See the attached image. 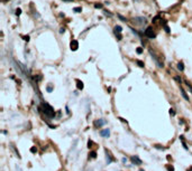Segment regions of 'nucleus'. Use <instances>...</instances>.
Instances as JSON below:
<instances>
[{"label": "nucleus", "mask_w": 192, "mask_h": 171, "mask_svg": "<svg viewBox=\"0 0 192 171\" xmlns=\"http://www.w3.org/2000/svg\"><path fill=\"white\" fill-rule=\"evenodd\" d=\"M42 107H43V110H44L43 112L45 113V115L46 116H48V117L55 116V112H54V110H53V107H52L51 105H48L47 103H43Z\"/></svg>", "instance_id": "obj_1"}, {"label": "nucleus", "mask_w": 192, "mask_h": 171, "mask_svg": "<svg viewBox=\"0 0 192 171\" xmlns=\"http://www.w3.org/2000/svg\"><path fill=\"white\" fill-rule=\"evenodd\" d=\"M144 34H145V36L149 39H154L155 37H156V34H155V31H154V29L152 28V27H147Z\"/></svg>", "instance_id": "obj_2"}, {"label": "nucleus", "mask_w": 192, "mask_h": 171, "mask_svg": "<svg viewBox=\"0 0 192 171\" xmlns=\"http://www.w3.org/2000/svg\"><path fill=\"white\" fill-rule=\"evenodd\" d=\"M70 47H71V50L75 51L79 48V43H78V40H72L71 43H70Z\"/></svg>", "instance_id": "obj_3"}, {"label": "nucleus", "mask_w": 192, "mask_h": 171, "mask_svg": "<svg viewBox=\"0 0 192 171\" xmlns=\"http://www.w3.org/2000/svg\"><path fill=\"white\" fill-rule=\"evenodd\" d=\"M130 161H132L134 164H137V166H141L142 163H143V162H142V160L138 158L137 155H135V157H132V158H130Z\"/></svg>", "instance_id": "obj_4"}, {"label": "nucleus", "mask_w": 192, "mask_h": 171, "mask_svg": "<svg viewBox=\"0 0 192 171\" xmlns=\"http://www.w3.org/2000/svg\"><path fill=\"white\" fill-rule=\"evenodd\" d=\"M135 21H136L137 25H143V24L146 22V19L144 17H136V18H134V22Z\"/></svg>", "instance_id": "obj_5"}, {"label": "nucleus", "mask_w": 192, "mask_h": 171, "mask_svg": "<svg viewBox=\"0 0 192 171\" xmlns=\"http://www.w3.org/2000/svg\"><path fill=\"white\" fill-rule=\"evenodd\" d=\"M106 153H107V163H108V164H110L111 162H114V161H115V159L112 158V155L110 154V152H109L108 150H106Z\"/></svg>", "instance_id": "obj_6"}, {"label": "nucleus", "mask_w": 192, "mask_h": 171, "mask_svg": "<svg viewBox=\"0 0 192 171\" xmlns=\"http://www.w3.org/2000/svg\"><path fill=\"white\" fill-rule=\"evenodd\" d=\"M100 135H101V137H105V138H108L109 135H110V131H109V129H105V130H102V131H100Z\"/></svg>", "instance_id": "obj_7"}, {"label": "nucleus", "mask_w": 192, "mask_h": 171, "mask_svg": "<svg viewBox=\"0 0 192 171\" xmlns=\"http://www.w3.org/2000/svg\"><path fill=\"white\" fill-rule=\"evenodd\" d=\"M180 91H181V93H182V96L184 97V100H185V101H189V96L187 95V93H185V91H184V88L182 87V86H180Z\"/></svg>", "instance_id": "obj_8"}, {"label": "nucleus", "mask_w": 192, "mask_h": 171, "mask_svg": "<svg viewBox=\"0 0 192 171\" xmlns=\"http://www.w3.org/2000/svg\"><path fill=\"white\" fill-rule=\"evenodd\" d=\"M103 124H105V121H102V120H97L96 122H94V126H96V128H100V126H102Z\"/></svg>", "instance_id": "obj_9"}, {"label": "nucleus", "mask_w": 192, "mask_h": 171, "mask_svg": "<svg viewBox=\"0 0 192 171\" xmlns=\"http://www.w3.org/2000/svg\"><path fill=\"white\" fill-rule=\"evenodd\" d=\"M77 87L78 90H83V83L80 79H77Z\"/></svg>", "instance_id": "obj_10"}, {"label": "nucleus", "mask_w": 192, "mask_h": 171, "mask_svg": "<svg viewBox=\"0 0 192 171\" xmlns=\"http://www.w3.org/2000/svg\"><path fill=\"white\" fill-rule=\"evenodd\" d=\"M121 30H123V28H121V26H119V25L115 26V28H114V31H115V33H121Z\"/></svg>", "instance_id": "obj_11"}, {"label": "nucleus", "mask_w": 192, "mask_h": 171, "mask_svg": "<svg viewBox=\"0 0 192 171\" xmlns=\"http://www.w3.org/2000/svg\"><path fill=\"white\" fill-rule=\"evenodd\" d=\"M89 155H90V158L91 159H96L97 158V152H96V151H91L89 153Z\"/></svg>", "instance_id": "obj_12"}, {"label": "nucleus", "mask_w": 192, "mask_h": 171, "mask_svg": "<svg viewBox=\"0 0 192 171\" xmlns=\"http://www.w3.org/2000/svg\"><path fill=\"white\" fill-rule=\"evenodd\" d=\"M178 68H179L181 72H182V71H184V65H183V63H182V62H180L179 64H178Z\"/></svg>", "instance_id": "obj_13"}, {"label": "nucleus", "mask_w": 192, "mask_h": 171, "mask_svg": "<svg viewBox=\"0 0 192 171\" xmlns=\"http://www.w3.org/2000/svg\"><path fill=\"white\" fill-rule=\"evenodd\" d=\"M115 35H116V37H117L118 40H121V39H123V35H121V33H115Z\"/></svg>", "instance_id": "obj_14"}, {"label": "nucleus", "mask_w": 192, "mask_h": 171, "mask_svg": "<svg viewBox=\"0 0 192 171\" xmlns=\"http://www.w3.org/2000/svg\"><path fill=\"white\" fill-rule=\"evenodd\" d=\"M185 85L188 86V87H189V90L191 91V93H192V84H191V83H189V82L187 81V82H185Z\"/></svg>", "instance_id": "obj_15"}, {"label": "nucleus", "mask_w": 192, "mask_h": 171, "mask_svg": "<svg viewBox=\"0 0 192 171\" xmlns=\"http://www.w3.org/2000/svg\"><path fill=\"white\" fill-rule=\"evenodd\" d=\"M73 10H74L75 13H81V11H82V8H81V7H75V8L73 9Z\"/></svg>", "instance_id": "obj_16"}, {"label": "nucleus", "mask_w": 192, "mask_h": 171, "mask_svg": "<svg viewBox=\"0 0 192 171\" xmlns=\"http://www.w3.org/2000/svg\"><path fill=\"white\" fill-rule=\"evenodd\" d=\"M136 63H137V65H138L139 67H144V63H143V62H141V60H136Z\"/></svg>", "instance_id": "obj_17"}, {"label": "nucleus", "mask_w": 192, "mask_h": 171, "mask_svg": "<svg viewBox=\"0 0 192 171\" xmlns=\"http://www.w3.org/2000/svg\"><path fill=\"white\" fill-rule=\"evenodd\" d=\"M136 53L141 55L142 53H143V47H138V48H137V49H136Z\"/></svg>", "instance_id": "obj_18"}, {"label": "nucleus", "mask_w": 192, "mask_h": 171, "mask_svg": "<svg viewBox=\"0 0 192 171\" xmlns=\"http://www.w3.org/2000/svg\"><path fill=\"white\" fill-rule=\"evenodd\" d=\"M94 7H96L97 9H101L103 6H102V4H94Z\"/></svg>", "instance_id": "obj_19"}, {"label": "nucleus", "mask_w": 192, "mask_h": 171, "mask_svg": "<svg viewBox=\"0 0 192 171\" xmlns=\"http://www.w3.org/2000/svg\"><path fill=\"white\" fill-rule=\"evenodd\" d=\"M20 13H21V9L20 8H17V9H16V16H19Z\"/></svg>", "instance_id": "obj_20"}, {"label": "nucleus", "mask_w": 192, "mask_h": 171, "mask_svg": "<svg viewBox=\"0 0 192 171\" xmlns=\"http://www.w3.org/2000/svg\"><path fill=\"white\" fill-rule=\"evenodd\" d=\"M170 114H171L172 116H174V115H175V111L173 110V108H170Z\"/></svg>", "instance_id": "obj_21"}, {"label": "nucleus", "mask_w": 192, "mask_h": 171, "mask_svg": "<svg viewBox=\"0 0 192 171\" xmlns=\"http://www.w3.org/2000/svg\"><path fill=\"white\" fill-rule=\"evenodd\" d=\"M174 79H175V81H178V82H179L180 84H181V83H182V79H181V78H180V77H178V76H175V77H174Z\"/></svg>", "instance_id": "obj_22"}, {"label": "nucleus", "mask_w": 192, "mask_h": 171, "mask_svg": "<svg viewBox=\"0 0 192 171\" xmlns=\"http://www.w3.org/2000/svg\"><path fill=\"white\" fill-rule=\"evenodd\" d=\"M105 15H106V16H109V17H111V16H112V13H110L109 11H107V10H105Z\"/></svg>", "instance_id": "obj_23"}, {"label": "nucleus", "mask_w": 192, "mask_h": 171, "mask_svg": "<svg viewBox=\"0 0 192 171\" xmlns=\"http://www.w3.org/2000/svg\"><path fill=\"white\" fill-rule=\"evenodd\" d=\"M167 170L169 171H174V168L172 167V166H167Z\"/></svg>", "instance_id": "obj_24"}, {"label": "nucleus", "mask_w": 192, "mask_h": 171, "mask_svg": "<svg viewBox=\"0 0 192 171\" xmlns=\"http://www.w3.org/2000/svg\"><path fill=\"white\" fill-rule=\"evenodd\" d=\"M30 151H32V152H33V153H35V152H36V151H37V149H36V148H35V146H33V148H32V149H30Z\"/></svg>", "instance_id": "obj_25"}, {"label": "nucleus", "mask_w": 192, "mask_h": 171, "mask_svg": "<svg viewBox=\"0 0 192 171\" xmlns=\"http://www.w3.org/2000/svg\"><path fill=\"white\" fill-rule=\"evenodd\" d=\"M24 40L25 42H28L29 40V36H24Z\"/></svg>", "instance_id": "obj_26"}, {"label": "nucleus", "mask_w": 192, "mask_h": 171, "mask_svg": "<svg viewBox=\"0 0 192 171\" xmlns=\"http://www.w3.org/2000/svg\"><path fill=\"white\" fill-rule=\"evenodd\" d=\"M155 148H156V149H162V150H165V149H166V148H162L161 146H155Z\"/></svg>", "instance_id": "obj_27"}, {"label": "nucleus", "mask_w": 192, "mask_h": 171, "mask_svg": "<svg viewBox=\"0 0 192 171\" xmlns=\"http://www.w3.org/2000/svg\"><path fill=\"white\" fill-rule=\"evenodd\" d=\"M118 17H119L120 19H121V20H124V21H127V19H126V18H124V17H123V16H120V15H119Z\"/></svg>", "instance_id": "obj_28"}, {"label": "nucleus", "mask_w": 192, "mask_h": 171, "mask_svg": "<svg viewBox=\"0 0 192 171\" xmlns=\"http://www.w3.org/2000/svg\"><path fill=\"white\" fill-rule=\"evenodd\" d=\"M92 144H93V143H92V141H89V142H88V146H89V148H92V146H91Z\"/></svg>", "instance_id": "obj_29"}, {"label": "nucleus", "mask_w": 192, "mask_h": 171, "mask_svg": "<svg viewBox=\"0 0 192 171\" xmlns=\"http://www.w3.org/2000/svg\"><path fill=\"white\" fill-rule=\"evenodd\" d=\"M47 91H48V92H51V91H52V87H51V86H48V87H47Z\"/></svg>", "instance_id": "obj_30"}, {"label": "nucleus", "mask_w": 192, "mask_h": 171, "mask_svg": "<svg viewBox=\"0 0 192 171\" xmlns=\"http://www.w3.org/2000/svg\"><path fill=\"white\" fill-rule=\"evenodd\" d=\"M123 162H124V163H126V162H127V159H126V158H124V159H123Z\"/></svg>", "instance_id": "obj_31"}, {"label": "nucleus", "mask_w": 192, "mask_h": 171, "mask_svg": "<svg viewBox=\"0 0 192 171\" xmlns=\"http://www.w3.org/2000/svg\"><path fill=\"white\" fill-rule=\"evenodd\" d=\"M64 1H73V0H64Z\"/></svg>", "instance_id": "obj_32"}, {"label": "nucleus", "mask_w": 192, "mask_h": 171, "mask_svg": "<svg viewBox=\"0 0 192 171\" xmlns=\"http://www.w3.org/2000/svg\"><path fill=\"white\" fill-rule=\"evenodd\" d=\"M139 171H144V170H139Z\"/></svg>", "instance_id": "obj_33"}]
</instances>
